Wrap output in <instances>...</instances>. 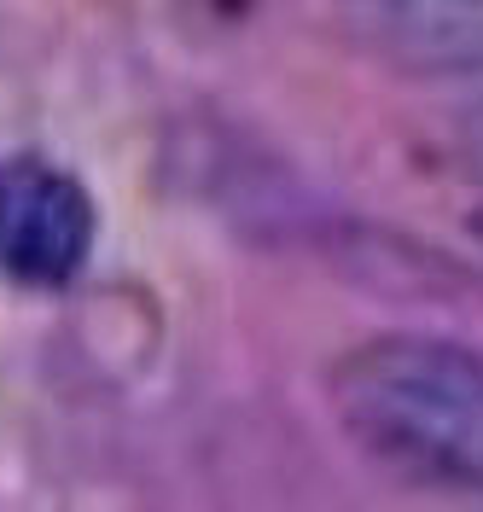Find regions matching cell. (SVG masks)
Instances as JSON below:
<instances>
[{"label":"cell","mask_w":483,"mask_h":512,"mask_svg":"<svg viewBox=\"0 0 483 512\" xmlns=\"http://www.w3.org/2000/svg\"><path fill=\"white\" fill-rule=\"evenodd\" d=\"M478 169H483V123H478ZM478 227H483V210H478Z\"/></svg>","instance_id":"obj_5"},{"label":"cell","mask_w":483,"mask_h":512,"mask_svg":"<svg viewBox=\"0 0 483 512\" xmlns=\"http://www.w3.org/2000/svg\"><path fill=\"white\" fill-rule=\"evenodd\" d=\"M379 30L390 59L408 70H483V0H379Z\"/></svg>","instance_id":"obj_3"},{"label":"cell","mask_w":483,"mask_h":512,"mask_svg":"<svg viewBox=\"0 0 483 512\" xmlns=\"http://www.w3.org/2000/svg\"><path fill=\"white\" fill-rule=\"evenodd\" d=\"M181 6L210 12V18H245V12H257V0H181Z\"/></svg>","instance_id":"obj_4"},{"label":"cell","mask_w":483,"mask_h":512,"mask_svg":"<svg viewBox=\"0 0 483 512\" xmlns=\"http://www.w3.org/2000/svg\"><path fill=\"white\" fill-rule=\"evenodd\" d=\"M332 408L385 472L483 489V361L443 338H373L332 367Z\"/></svg>","instance_id":"obj_1"},{"label":"cell","mask_w":483,"mask_h":512,"mask_svg":"<svg viewBox=\"0 0 483 512\" xmlns=\"http://www.w3.org/2000/svg\"><path fill=\"white\" fill-rule=\"evenodd\" d=\"M94 251V198L41 158L0 169V274L18 286H70Z\"/></svg>","instance_id":"obj_2"}]
</instances>
